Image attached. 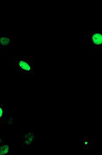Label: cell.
<instances>
[{"instance_id": "6da1fadb", "label": "cell", "mask_w": 102, "mask_h": 155, "mask_svg": "<svg viewBox=\"0 0 102 155\" xmlns=\"http://www.w3.org/2000/svg\"><path fill=\"white\" fill-rule=\"evenodd\" d=\"M34 56H12L10 67L17 69L22 74H34Z\"/></svg>"}, {"instance_id": "277c9868", "label": "cell", "mask_w": 102, "mask_h": 155, "mask_svg": "<svg viewBox=\"0 0 102 155\" xmlns=\"http://www.w3.org/2000/svg\"><path fill=\"white\" fill-rule=\"evenodd\" d=\"M36 133L33 130L22 131V148H33L36 139Z\"/></svg>"}, {"instance_id": "3957f363", "label": "cell", "mask_w": 102, "mask_h": 155, "mask_svg": "<svg viewBox=\"0 0 102 155\" xmlns=\"http://www.w3.org/2000/svg\"><path fill=\"white\" fill-rule=\"evenodd\" d=\"M14 123L15 118L10 114L9 103L0 100V124L10 127Z\"/></svg>"}, {"instance_id": "52a82bcc", "label": "cell", "mask_w": 102, "mask_h": 155, "mask_svg": "<svg viewBox=\"0 0 102 155\" xmlns=\"http://www.w3.org/2000/svg\"><path fill=\"white\" fill-rule=\"evenodd\" d=\"M10 144L5 141V143L0 145V155H9L10 154Z\"/></svg>"}, {"instance_id": "ba28073f", "label": "cell", "mask_w": 102, "mask_h": 155, "mask_svg": "<svg viewBox=\"0 0 102 155\" xmlns=\"http://www.w3.org/2000/svg\"><path fill=\"white\" fill-rule=\"evenodd\" d=\"M5 142V139L4 137H0V145L2 144L3 143Z\"/></svg>"}, {"instance_id": "7a4b0ae2", "label": "cell", "mask_w": 102, "mask_h": 155, "mask_svg": "<svg viewBox=\"0 0 102 155\" xmlns=\"http://www.w3.org/2000/svg\"><path fill=\"white\" fill-rule=\"evenodd\" d=\"M84 44L88 45L90 49H101L102 48V32L97 31L84 32Z\"/></svg>"}, {"instance_id": "8992f818", "label": "cell", "mask_w": 102, "mask_h": 155, "mask_svg": "<svg viewBox=\"0 0 102 155\" xmlns=\"http://www.w3.org/2000/svg\"><path fill=\"white\" fill-rule=\"evenodd\" d=\"M94 138L88 137L83 138V140H82V146H83L84 149H92V148H94Z\"/></svg>"}, {"instance_id": "5b68a950", "label": "cell", "mask_w": 102, "mask_h": 155, "mask_svg": "<svg viewBox=\"0 0 102 155\" xmlns=\"http://www.w3.org/2000/svg\"><path fill=\"white\" fill-rule=\"evenodd\" d=\"M16 43V38L12 37H0V49L10 48Z\"/></svg>"}]
</instances>
